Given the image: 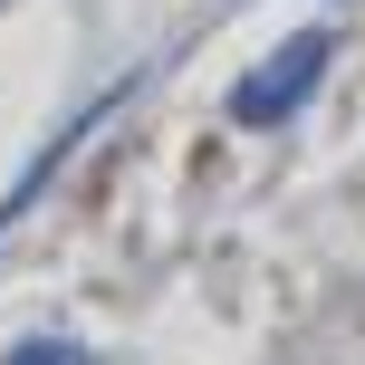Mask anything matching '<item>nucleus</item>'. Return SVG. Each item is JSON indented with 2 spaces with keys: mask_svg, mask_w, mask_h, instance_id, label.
<instances>
[{
  "mask_svg": "<svg viewBox=\"0 0 365 365\" xmlns=\"http://www.w3.org/2000/svg\"><path fill=\"white\" fill-rule=\"evenodd\" d=\"M327 58H336L327 29H298L259 77H240V87H231V115H240V125H279V115H298V106L317 96V77H327Z\"/></svg>",
  "mask_w": 365,
  "mask_h": 365,
  "instance_id": "f257e3e1",
  "label": "nucleus"
},
{
  "mask_svg": "<svg viewBox=\"0 0 365 365\" xmlns=\"http://www.w3.org/2000/svg\"><path fill=\"white\" fill-rule=\"evenodd\" d=\"M10 365H87V346H58V336H29V346H10Z\"/></svg>",
  "mask_w": 365,
  "mask_h": 365,
  "instance_id": "f03ea898",
  "label": "nucleus"
}]
</instances>
